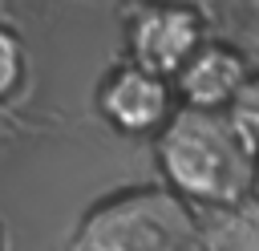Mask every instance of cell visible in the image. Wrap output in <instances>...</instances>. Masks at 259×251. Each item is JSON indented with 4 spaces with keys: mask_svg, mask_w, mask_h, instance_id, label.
<instances>
[{
    "mask_svg": "<svg viewBox=\"0 0 259 251\" xmlns=\"http://www.w3.org/2000/svg\"><path fill=\"white\" fill-rule=\"evenodd\" d=\"M162 182L202 206H235L255 182L259 154L239 138L227 109L178 105L154 138Z\"/></svg>",
    "mask_w": 259,
    "mask_h": 251,
    "instance_id": "6da1fadb",
    "label": "cell"
},
{
    "mask_svg": "<svg viewBox=\"0 0 259 251\" xmlns=\"http://www.w3.org/2000/svg\"><path fill=\"white\" fill-rule=\"evenodd\" d=\"M194 235L190 202L170 186H125L81 215L73 251H186Z\"/></svg>",
    "mask_w": 259,
    "mask_h": 251,
    "instance_id": "7a4b0ae2",
    "label": "cell"
},
{
    "mask_svg": "<svg viewBox=\"0 0 259 251\" xmlns=\"http://www.w3.org/2000/svg\"><path fill=\"white\" fill-rule=\"evenodd\" d=\"M202 45V24L198 12L178 4V0H146L130 12L125 20V49L130 61L158 73V77H174L186 57Z\"/></svg>",
    "mask_w": 259,
    "mask_h": 251,
    "instance_id": "3957f363",
    "label": "cell"
},
{
    "mask_svg": "<svg viewBox=\"0 0 259 251\" xmlns=\"http://www.w3.org/2000/svg\"><path fill=\"white\" fill-rule=\"evenodd\" d=\"M174 85L134 61L109 69L97 85V113L121 134H158L174 105Z\"/></svg>",
    "mask_w": 259,
    "mask_h": 251,
    "instance_id": "277c9868",
    "label": "cell"
},
{
    "mask_svg": "<svg viewBox=\"0 0 259 251\" xmlns=\"http://www.w3.org/2000/svg\"><path fill=\"white\" fill-rule=\"evenodd\" d=\"M247 77H251V69H247V61L231 45L202 40L186 57V65L170 77V85H174L178 105H190V109H227L235 101V93L243 89Z\"/></svg>",
    "mask_w": 259,
    "mask_h": 251,
    "instance_id": "5b68a950",
    "label": "cell"
},
{
    "mask_svg": "<svg viewBox=\"0 0 259 251\" xmlns=\"http://www.w3.org/2000/svg\"><path fill=\"white\" fill-rule=\"evenodd\" d=\"M227 117L231 126L239 130V138L259 154V73H251L243 81V89L235 93V101L227 105Z\"/></svg>",
    "mask_w": 259,
    "mask_h": 251,
    "instance_id": "8992f818",
    "label": "cell"
},
{
    "mask_svg": "<svg viewBox=\"0 0 259 251\" xmlns=\"http://www.w3.org/2000/svg\"><path fill=\"white\" fill-rule=\"evenodd\" d=\"M24 81V40L16 36V28H8L0 20V101H8Z\"/></svg>",
    "mask_w": 259,
    "mask_h": 251,
    "instance_id": "52a82bcc",
    "label": "cell"
},
{
    "mask_svg": "<svg viewBox=\"0 0 259 251\" xmlns=\"http://www.w3.org/2000/svg\"><path fill=\"white\" fill-rule=\"evenodd\" d=\"M0 251H4V227H0Z\"/></svg>",
    "mask_w": 259,
    "mask_h": 251,
    "instance_id": "ba28073f",
    "label": "cell"
}]
</instances>
